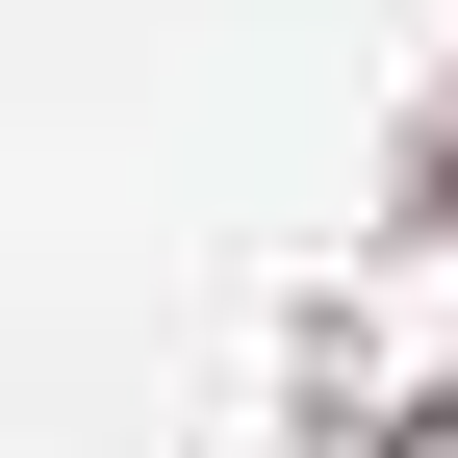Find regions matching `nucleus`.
Returning <instances> with one entry per match:
<instances>
[{
  "label": "nucleus",
  "instance_id": "nucleus-1",
  "mask_svg": "<svg viewBox=\"0 0 458 458\" xmlns=\"http://www.w3.org/2000/svg\"><path fill=\"white\" fill-rule=\"evenodd\" d=\"M408 458H458V382H433V433H408Z\"/></svg>",
  "mask_w": 458,
  "mask_h": 458
}]
</instances>
